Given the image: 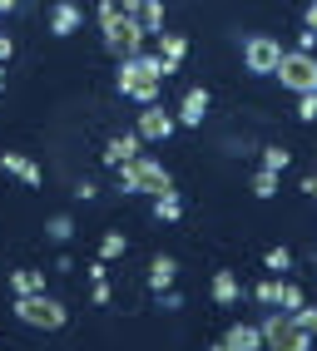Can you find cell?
Masks as SVG:
<instances>
[{"instance_id": "14", "label": "cell", "mask_w": 317, "mask_h": 351, "mask_svg": "<svg viewBox=\"0 0 317 351\" xmlns=\"http://www.w3.org/2000/svg\"><path fill=\"white\" fill-rule=\"evenodd\" d=\"M0 169L15 173L20 183H30V189H40V163H30L25 154H0Z\"/></svg>"}, {"instance_id": "31", "label": "cell", "mask_w": 317, "mask_h": 351, "mask_svg": "<svg viewBox=\"0 0 317 351\" xmlns=\"http://www.w3.org/2000/svg\"><path fill=\"white\" fill-rule=\"evenodd\" d=\"M10 50H15V45H10V35H0V64L10 60Z\"/></svg>"}, {"instance_id": "13", "label": "cell", "mask_w": 317, "mask_h": 351, "mask_svg": "<svg viewBox=\"0 0 317 351\" xmlns=\"http://www.w3.org/2000/svg\"><path fill=\"white\" fill-rule=\"evenodd\" d=\"M80 20H84V10L70 5V0H60V5L50 10V35H75V30H80Z\"/></svg>"}, {"instance_id": "9", "label": "cell", "mask_w": 317, "mask_h": 351, "mask_svg": "<svg viewBox=\"0 0 317 351\" xmlns=\"http://www.w3.org/2000/svg\"><path fill=\"white\" fill-rule=\"evenodd\" d=\"M174 114H164V109H158V104H149L144 114H139V129H134V134H139V138H169L174 134Z\"/></svg>"}, {"instance_id": "10", "label": "cell", "mask_w": 317, "mask_h": 351, "mask_svg": "<svg viewBox=\"0 0 317 351\" xmlns=\"http://www.w3.org/2000/svg\"><path fill=\"white\" fill-rule=\"evenodd\" d=\"M203 119H209V89H189V95H184V104H178V124L198 129Z\"/></svg>"}, {"instance_id": "34", "label": "cell", "mask_w": 317, "mask_h": 351, "mask_svg": "<svg viewBox=\"0 0 317 351\" xmlns=\"http://www.w3.org/2000/svg\"><path fill=\"white\" fill-rule=\"evenodd\" d=\"M0 89H5V69H0Z\"/></svg>"}, {"instance_id": "15", "label": "cell", "mask_w": 317, "mask_h": 351, "mask_svg": "<svg viewBox=\"0 0 317 351\" xmlns=\"http://www.w3.org/2000/svg\"><path fill=\"white\" fill-rule=\"evenodd\" d=\"M10 287H15V297H45V272L15 267V272H10Z\"/></svg>"}, {"instance_id": "29", "label": "cell", "mask_w": 317, "mask_h": 351, "mask_svg": "<svg viewBox=\"0 0 317 351\" xmlns=\"http://www.w3.org/2000/svg\"><path fill=\"white\" fill-rule=\"evenodd\" d=\"M312 45H317V35H312V30H303V35H298V50H303V55H312Z\"/></svg>"}, {"instance_id": "6", "label": "cell", "mask_w": 317, "mask_h": 351, "mask_svg": "<svg viewBox=\"0 0 317 351\" xmlns=\"http://www.w3.org/2000/svg\"><path fill=\"white\" fill-rule=\"evenodd\" d=\"M283 45L273 35H248L243 40V64H248V75H278V64H283Z\"/></svg>"}, {"instance_id": "21", "label": "cell", "mask_w": 317, "mask_h": 351, "mask_svg": "<svg viewBox=\"0 0 317 351\" xmlns=\"http://www.w3.org/2000/svg\"><path fill=\"white\" fill-rule=\"evenodd\" d=\"M124 238H119V232H104V238H99V263H115V257H124Z\"/></svg>"}, {"instance_id": "25", "label": "cell", "mask_w": 317, "mask_h": 351, "mask_svg": "<svg viewBox=\"0 0 317 351\" xmlns=\"http://www.w3.org/2000/svg\"><path fill=\"white\" fill-rule=\"evenodd\" d=\"M292 322H298V332L307 341H317V307H303V312H292Z\"/></svg>"}, {"instance_id": "4", "label": "cell", "mask_w": 317, "mask_h": 351, "mask_svg": "<svg viewBox=\"0 0 317 351\" xmlns=\"http://www.w3.org/2000/svg\"><path fill=\"white\" fill-rule=\"evenodd\" d=\"M15 317L25 326H40V332H60L70 322L64 302H55V297H15Z\"/></svg>"}, {"instance_id": "24", "label": "cell", "mask_w": 317, "mask_h": 351, "mask_svg": "<svg viewBox=\"0 0 317 351\" xmlns=\"http://www.w3.org/2000/svg\"><path fill=\"white\" fill-rule=\"evenodd\" d=\"M278 307L292 317V312H303L307 307V297H303V287H292V282H283V302H278Z\"/></svg>"}, {"instance_id": "11", "label": "cell", "mask_w": 317, "mask_h": 351, "mask_svg": "<svg viewBox=\"0 0 317 351\" xmlns=\"http://www.w3.org/2000/svg\"><path fill=\"white\" fill-rule=\"evenodd\" d=\"M139 158V134H119V138H109V149H104V163L109 169H124V163Z\"/></svg>"}, {"instance_id": "30", "label": "cell", "mask_w": 317, "mask_h": 351, "mask_svg": "<svg viewBox=\"0 0 317 351\" xmlns=\"http://www.w3.org/2000/svg\"><path fill=\"white\" fill-rule=\"evenodd\" d=\"M303 193H307V198H317V173H307V178H303Z\"/></svg>"}, {"instance_id": "3", "label": "cell", "mask_w": 317, "mask_h": 351, "mask_svg": "<svg viewBox=\"0 0 317 351\" xmlns=\"http://www.w3.org/2000/svg\"><path fill=\"white\" fill-rule=\"evenodd\" d=\"M278 84L292 89V95H317V55H303V50H287L283 64H278Z\"/></svg>"}, {"instance_id": "26", "label": "cell", "mask_w": 317, "mask_h": 351, "mask_svg": "<svg viewBox=\"0 0 317 351\" xmlns=\"http://www.w3.org/2000/svg\"><path fill=\"white\" fill-rule=\"evenodd\" d=\"M287 163H292V154H287V149H263V169H268V173H283Z\"/></svg>"}, {"instance_id": "17", "label": "cell", "mask_w": 317, "mask_h": 351, "mask_svg": "<svg viewBox=\"0 0 317 351\" xmlns=\"http://www.w3.org/2000/svg\"><path fill=\"white\" fill-rule=\"evenodd\" d=\"M158 50H164V55H158V60H164V69L174 75V69H178V60L189 55V40H184V35H158Z\"/></svg>"}, {"instance_id": "32", "label": "cell", "mask_w": 317, "mask_h": 351, "mask_svg": "<svg viewBox=\"0 0 317 351\" xmlns=\"http://www.w3.org/2000/svg\"><path fill=\"white\" fill-rule=\"evenodd\" d=\"M307 30L317 35V0H312V5H307Z\"/></svg>"}, {"instance_id": "20", "label": "cell", "mask_w": 317, "mask_h": 351, "mask_svg": "<svg viewBox=\"0 0 317 351\" xmlns=\"http://www.w3.org/2000/svg\"><path fill=\"white\" fill-rule=\"evenodd\" d=\"M45 238H50V243H70V238H75V223L60 213V218H50V223H45Z\"/></svg>"}, {"instance_id": "18", "label": "cell", "mask_w": 317, "mask_h": 351, "mask_svg": "<svg viewBox=\"0 0 317 351\" xmlns=\"http://www.w3.org/2000/svg\"><path fill=\"white\" fill-rule=\"evenodd\" d=\"M213 302L218 307H233L238 302V277L233 272H213Z\"/></svg>"}, {"instance_id": "5", "label": "cell", "mask_w": 317, "mask_h": 351, "mask_svg": "<svg viewBox=\"0 0 317 351\" xmlns=\"http://www.w3.org/2000/svg\"><path fill=\"white\" fill-rule=\"evenodd\" d=\"M258 332H263V346L268 351H312V341L298 332V322H292L287 312H268Z\"/></svg>"}, {"instance_id": "8", "label": "cell", "mask_w": 317, "mask_h": 351, "mask_svg": "<svg viewBox=\"0 0 317 351\" xmlns=\"http://www.w3.org/2000/svg\"><path fill=\"white\" fill-rule=\"evenodd\" d=\"M124 15H129L144 35H164V5H158V0H129Z\"/></svg>"}, {"instance_id": "16", "label": "cell", "mask_w": 317, "mask_h": 351, "mask_svg": "<svg viewBox=\"0 0 317 351\" xmlns=\"http://www.w3.org/2000/svg\"><path fill=\"white\" fill-rule=\"evenodd\" d=\"M174 257H154V263H149V287L158 292V297H164V292H174Z\"/></svg>"}, {"instance_id": "12", "label": "cell", "mask_w": 317, "mask_h": 351, "mask_svg": "<svg viewBox=\"0 0 317 351\" xmlns=\"http://www.w3.org/2000/svg\"><path fill=\"white\" fill-rule=\"evenodd\" d=\"M223 346H228V351H263V332L248 326V322H233L228 337H223Z\"/></svg>"}, {"instance_id": "7", "label": "cell", "mask_w": 317, "mask_h": 351, "mask_svg": "<svg viewBox=\"0 0 317 351\" xmlns=\"http://www.w3.org/2000/svg\"><path fill=\"white\" fill-rule=\"evenodd\" d=\"M104 50H109V55H119V60L144 55V30L134 25L129 15H119L115 25H104Z\"/></svg>"}, {"instance_id": "1", "label": "cell", "mask_w": 317, "mask_h": 351, "mask_svg": "<svg viewBox=\"0 0 317 351\" xmlns=\"http://www.w3.org/2000/svg\"><path fill=\"white\" fill-rule=\"evenodd\" d=\"M164 75H169V69H164L158 55H134V60L119 64V80L115 84H119V95L139 99L149 109V104H158V84H164Z\"/></svg>"}, {"instance_id": "23", "label": "cell", "mask_w": 317, "mask_h": 351, "mask_svg": "<svg viewBox=\"0 0 317 351\" xmlns=\"http://www.w3.org/2000/svg\"><path fill=\"white\" fill-rule=\"evenodd\" d=\"M253 198H278V173L258 169V173H253Z\"/></svg>"}, {"instance_id": "2", "label": "cell", "mask_w": 317, "mask_h": 351, "mask_svg": "<svg viewBox=\"0 0 317 351\" xmlns=\"http://www.w3.org/2000/svg\"><path fill=\"white\" fill-rule=\"evenodd\" d=\"M119 189H124V193H154V198H164V193H174V178H169L164 163L134 158V163H124V169H119Z\"/></svg>"}, {"instance_id": "33", "label": "cell", "mask_w": 317, "mask_h": 351, "mask_svg": "<svg viewBox=\"0 0 317 351\" xmlns=\"http://www.w3.org/2000/svg\"><path fill=\"white\" fill-rule=\"evenodd\" d=\"M209 351H228V346H223V341H218V346H209Z\"/></svg>"}, {"instance_id": "28", "label": "cell", "mask_w": 317, "mask_h": 351, "mask_svg": "<svg viewBox=\"0 0 317 351\" xmlns=\"http://www.w3.org/2000/svg\"><path fill=\"white\" fill-rule=\"evenodd\" d=\"M298 119H317V95H303L298 99Z\"/></svg>"}, {"instance_id": "22", "label": "cell", "mask_w": 317, "mask_h": 351, "mask_svg": "<svg viewBox=\"0 0 317 351\" xmlns=\"http://www.w3.org/2000/svg\"><path fill=\"white\" fill-rule=\"evenodd\" d=\"M253 297L263 302V307H278V302H283V282H273V277H263V282L253 287Z\"/></svg>"}, {"instance_id": "19", "label": "cell", "mask_w": 317, "mask_h": 351, "mask_svg": "<svg viewBox=\"0 0 317 351\" xmlns=\"http://www.w3.org/2000/svg\"><path fill=\"white\" fill-rule=\"evenodd\" d=\"M154 213L164 223H178L184 218V203H178V193H164V198H154Z\"/></svg>"}, {"instance_id": "27", "label": "cell", "mask_w": 317, "mask_h": 351, "mask_svg": "<svg viewBox=\"0 0 317 351\" xmlns=\"http://www.w3.org/2000/svg\"><path fill=\"white\" fill-rule=\"evenodd\" d=\"M263 263H268V272H287V267H292V252H287V247H268Z\"/></svg>"}]
</instances>
